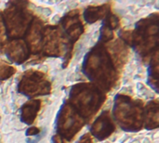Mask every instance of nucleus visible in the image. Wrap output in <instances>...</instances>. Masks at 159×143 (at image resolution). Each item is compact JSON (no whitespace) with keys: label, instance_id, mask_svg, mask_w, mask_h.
Segmentation results:
<instances>
[{"label":"nucleus","instance_id":"10","mask_svg":"<svg viewBox=\"0 0 159 143\" xmlns=\"http://www.w3.org/2000/svg\"><path fill=\"white\" fill-rule=\"evenodd\" d=\"M9 58L13 59L14 61L21 63L28 56V53L26 51L25 44L22 41H15L11 46H10V53L8 54Z\"/></svg>","mask_w":159,"mask_h":143},{"label":"nucleus","instance_id":"7","mask_svg":"<svg viewBox=\"0 0 159 143\" xmlns=\"http://www.w3.org/2000/svg\"><path fill=\"white\" fill-rule=\"evenodd\" d=\"M63 27L65 32L68 34L70 38H73L74 41L78 39L79 36L83 33V26L78 19V13L72 15L68 14L63 19Z\"/></svg>","mask_w":159,"mask_h":143},{"label":"nucleus","instance_id":"8","mask_svg":"<svg viewBox=\"0 0 159 143\" xmlns=\"http://www.w3.org/2000/svg\"><path fill=\"white\" fill-rule=\"evenodd\" d=\"M11 13L12 15L8 16L9 17V21L11 23V26L9 29L11 28V34L16 33V36H19L21 33L24 32V29L26 28V22H27V15L24 12L20 11V10L13 11H11Z\"/></svg>","mask_w":159,"mask_h":143},{"label":"nucleus","instance_id":"6","mask_svg":"<svg viewBox=\"0 0 159 143\" xmlns=\"http://www.w3.org/2000/svg\"><path fill=\"white\" fill-rule=\"evenodd\" d=\"M114 130V125L109 116L108 111H103L94 122L91 127V133L99 139H104Z\"/></svg>","mask_w":159,"mask_h":143},{"label":"nucleus","instance_id":"12","mask_svg":"<svg viewBox=\"0 0 159 143\" xmlns=\"http://www.w3.org/2000/svg\"><path fill=\"white\" fill-rule=\"evenodd\" d=\"M40 129L36 127V126H31L27 129L26 131V136H36L37 134H39Z\"/></svg>","mask_w":159,"mask_h":143},{"label":"nucleus","instance_id":"9","mask_svg":"<svg viewBox=\"0 0 159 143\" xmlns=\"http://www.w3.org/2000/svg\"><path fill=\"white\" fill-rule=\"evenodd\" d=\"M40 107L41 101L39 99H35L25 103L22 108V121L27 124H31L35 121Z\"/></svg>","mask_w":159,"mask_h":143},{"label":"nucleus","instance_id":"4","mask_svg":"<svg viewBox=\"0 0 159 143\" xmlns=\"http://www.w3.org/2000/svg\"><path fill=\"white\" fill-rule=\"evenodd\" d=\"M83 125V121L72 107L64 105L58 117V131L61 136L70 140Z\"/></svg>","mask_w":159,"mask_h":143},{"label":"nucleus","instance_id":"11","mask_svg":"<svg viewBox=\"0 0 159 143\" xmlns=\"http://www.w3.org/2000/svg\"><path fill=\"white\" fill-rule=\"evenodd\" d=\"M106 6L101 7H88L84 12V18L87 23H93L99 19H101L107 13L108 10L105 8ZM107 15V14H106Z\"/></svg>","mask_w":159,"mask_h":143},{"label":"nucleus","instance_id":"5","mask_svg":"<svg viewBox=\"0 0 159 143\" xmlns=\"http://www.w3.org/2000/svg\"><path fill=\"white\" fill-rule=\"evenodd\" d=\"M20 91L24 95H44L50 91L48 81L44 80L43 74L39 72H28L20 84Z\"/></svg>","mask_w":159,"mask_h":143},{"label":"nucleus","instance_id":"13","mask_svg":"<svg viewBox=\"0 0 159 143\" xmlns=\"http://www.w3.org/2000/svg\"><path fill=\"white\" fill-rule=\"evenodd\" d=\"M79 143H91V139L89 138V136L88 135H86V136H83L81 137Z\"/></svg>","mask_w":159,"mask_h":143},{"label":"nucleus","instance_id":"1","mask_svg":"<svg viewBox=\"0 0 159 143\" xmlns=\"http://www.w3.org/2000/svg\"><path fill=\"white\" fill-rule=\"evenodd\" d=\"M85 70L90 80L98 84L101 83V86L104 90H109L111 84L114 81V69L113 68L111 60L108 58V54L101 48L94 49L88 55L86 66H84Z\"/></svg>","mask_w":159,"mask_h":143},{"label":"nucleus","instance_id":"2","mask_svg":"<svg viewBox=\"0 0 159 143\" xmlns=\"http://www.w3.org/2000/svg\"><path fill=\"white\" fill-rule=\"evenodd\" d=\"M101 97L103 96H101V92L96 87L85 84L75 86L71 91V101L84 118L97 111L103 100Z\"/></svg>","mask_w":159,"mask_h":143},{"label":"nucleus","instance_id":"3","mask_svg":"<svg viewBox=\"0 0 159 143\" xmlns=\"http://www.w3.org/2000/svg\"><path fill=\"white\" fill-rule=\"evenodd\" d=\"M115 115L121 127L127 131H136L141 127V105L136 102H126V98H122L120 103L115 105Z\"/></svg>","mask_w":159,"mask_h":143},{"label":"nucleus","instance_id":"14","mask_svg":"<svg viewBox=\"0 0 159 143\" xmlns=\"http://www.w3.org/2000/svg\"><path fill=\"white\" fill-rule=\"evenodd\" d=\"M52 139H53V143H64V141L62 140V138L60 136H58V135L54 136Z\"/></svg>","mask_w":159,"mask_h":143}]
</instances>
